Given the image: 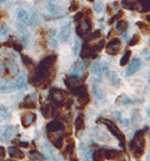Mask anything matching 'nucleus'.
Returning <instances> with one entry per match:
<instances>
[{"mask_svg":"<svg viewBox=\"0 0 150 161\" xmlns=\"http://www.w3.org/2000/svg\"><path fill=\"white\" fill-rule=\"evenodd\" d=\"M70 90H71L72 94L76 95V96L78 97V102H79L78 108H79V109H81V108H84L89 102H90V96H89V93H88V87H87L85 84L81 83V84H78V86H76V87L71 88Z\"/></svg>","mask_w":150,"mask_h":161,"instance_id":"nucleus-5","label":"nucleus"},{"mask_svg":"<svg viewBox=\"0 0 150 161\" xmlns=\"http://www.w3.org/2000/svg\"><path fill=\"white\" fill-rule=\"evenodd\" d=\"M45 1H46L45 6H46V10H47V12L49 14L54 16V14H59L62 12L60 6H59L58 4H55L53 0H45Z\"/></svg>","mask_w":150,"mask_h":161,"instance_id":"nucleus-17","label":"nucleus"},{"mask_svg":"<svg viewBox=\"0 0 150 161\" xmlns=\"http://www.w3.org/2000/svg\"><path fill=\"white\" fill-rule=\"evenodd\" d=\"M93 160L94 161H104V159H103V156L100 150H96L95 153L93 154Z\"/></svg>","mask_w":150,"mask_h":161,"instance_id":"nucleus-41","label":"nucleus"},{"mask_svg":"<svg viewBox=\"0 0 150 161\" xmlns=\"http://www.w3.org/2000/svg\"><path fill=\"white\" fill-rule=\"evenodd\" d=\"M36 121V114L34 112H27L22 115V125L24 129L30 128Z\"/></svg>","mask_w":150,"mask_h":161,"instance_id":"nucleus-15","label":"nucleus"},{"mask_svg":"<svg viewBox=\"0 0 150 161\" xmlns=\"http://www.w3.org/2000/svg\"><path fill=\"white\" fill-rule=\"evenodd\" d=\"M55 63H56V55L49 54L45 57L40 64L33 70V74L30 76V84L34 87H47L51 82H53L55 75Z\"/></svg>","mask_w":150,"mask_h":161,"instance_id":"nucleus-1","label":"nucleus"},{"mask_svg":"<svg viewBox=\"0 0 150 161\" xmlns=\"http://www.w3.org/2000/svg\"><path fill=\"white\" fill-rule=\"evenodd\" d=\"M116 103H121V105H129V103H132V100L127 97V96H120L118 97V101Z\"/></svg>","mask_w":150,"mask_h":161,"instance_id":"nucleus-37","label":"nucleus"},{"mask_svg":"<svg viewBox=\"0 0 150 161\" xmlns=\"http://www.w3.org/2000/svg\"><path fill=\"white\" fill-rule=\"evenodd\" d=\"M91 28H93L91 18H90V16H87L82 22H79V24L77 25V29H76V30H77V34H78L81 37H85L87 34L90 33Z\"/></svg>","mask_w":150,"mask_h":161,"instance_id":"nucleus-8","label":"nucleus"},{"mask_svg":"<svg viewBox=\"0 0 150 161\" xmlns=\"http://www.w3.org/2000/svg\"><path fill=\"white\" fill-rule=\"evenodd\" d=\"M17 17H18L19 23L24 24V25H30V17H29V14H28V12L25 10L19 8L17 11Z\"/></svg>","mask_w":150,"mask_h":161,"instance_id":"nucleus-21","label":"nucleus"},{"mask_svg":"<svg viewBox=\"0 0 150 161\" xmlns=\"http://www.w3.org/2000/svg\"><path fill=\"white\" fill-rule=\"evenodd\" d=\"M78 46H79V41L76 40V43H75V53L78 52Z\"/></svg>","mask_w":150,"mask_h":161,"instance_id":"nucleus-49","label":"nucleus"},{"mask_svg":"<svg viewBox=\"0 0 150 161\" xmlns=\"http://www.w3.org/2000/svg\"><path fill=\"white\" fill-rule=\"evenodd\" d=\"M10 118H11V113L8 112V109L4 105H0V121L8 120Z\"/></svg>","mask_w":150,"mask_h":161,"instance_id":"nucleus-28","label":"nucleus"},{"mask_svg":"<svg viewBox=\"0 0 150 161\" xmlns=\"http://www.w3.org/2000/svg\"><path fill=\"white\" fill-rule=\"evenodd\" d=\"M90 72L93 75H95V76H102L103 74L108 75L109 70H108V66L106 65V64H103L101 61H95L91 67H90Z\"/></svg>","mask_w":150,"mask_h":161,"instance_id":"nucleus-10","label":"nucleus"},{"mask_svg":"<svg viewBox=\"0 0 150 161\" xmlns=\"http://www.w3.org/2000/svg\"><path fill=\"white\" fill-rule=\"evenodd\" d=\"M139 36H138V34H136V35H133L132 36V39L130 40V42H129V46L130 47H132V46H136L137 43H139Z\"/></svg>","mask_w":150,"mask_h":161,"instance_id":"nucleus-40","label":"nucleus"},{"mask_svg":"<svg viewBox=\"0 0 150 161\" xmlns=\"http://www.w3.org/2000/svg\"><path fill=\"white\" fill-rule=\"evenodd\" d=\"M83 17H84V14H83V12H79L78 14H76L75 16V20L76 22H78L79 19H82Z\"/></svg>","mask_w":150,"mask_h":161,"instance_id":"nucleus-47","label":"nucleus"},{"mask_svg":"<svg viewBox=\"0 0 150 161\" xmlns=\"http://www.w3.org/2000/svg\"><path fill=\"white\" fill-rule=\"evenodd\" d=\"M147 132V128L141 131H137L135 137L131 140V142L129 143L130 150L133 152V155L136 159H141L142 155L144 154V150H145V138H144V135Z\"/></svg>","mask_w":150,"mask_h":161,"instance_id":"nucleus-2","label":"nucleus"},{"mask_svg":"<svg viewBox=\"0 0 150 161\" xmlns=\"http://www.w3.org/2000/svg\"><path fill=\"white\" fill-rule=\"evenodd\" d=\"M51 47L53 48V49H54V48H56V41H55V40L51 41Z\"/></svg>","mask_w":150,"mask_h":161,"instance_id":"nucleus-50","label":"nucleus"},{"mask_svg":"<svg viewBox=\"0 0 150 161\" xmlns=\"http://www.w3.org/2000/svg\"><path fill=\"white\" fill-rule=\"evenodd\" d=\"M68 159H71V161H78L77 159H76L75 156H72V158H68Z\"/></svg>","mask_w":150,"mask_h":161,"instance_id":"nucleus-52","label":"nucleus"},{"mask_svg":"<svg viewBox=\"0 0 150 161\" xmlns=\"http://www.w3.org/2000/svg\"><path fill=\"white\" fill-rule=\"evenodd\" d=\"M101 36V31L100 30H96L94 33L91 34V35H89V36H85L84 39H85V43H89V42H91L93 40H95L97 37H100Z\"/></svg>","mask_w":150,"mask_h":161,"instance_id":"nucleus-35","label":"nucleus"},{"mask_svg":"<svg viewBox=\"0 0 150 161\" xmlns=\"http://www.w3.org/2000/svg\"><path fill=\"white\" fill-rule=\"evenodd\" d=\"M6 46L8 47H12L13 49H16L17 52H22V48H23V45H22V42H18L17 40H10L7 41V43H5Z\"/></svg>","mask_w":150,"mask_h":161,"instance_id":"nucleus-29","label":"nucleus"},{"mask_svg":"<svg viewBox=\"0 0 150 161\" xmlns=\"http://www.w3.org/2000/svg\"><path fill=\"white\" fill-rule=\"evenodd\" d=\"M17 132V126H13V125H8L4 129V138H5V142L11 141L13 138L14 134Z\"/></svg>","mask_w":150,"mask_h":161,"instance_id":"nucleus-22","label":"nucleus"},{"mask_svg":"<svg viewBox=\"0 0 150 161\" xmlns=\"http://www.w3.org/2000/svg\"><path fill=\"white\" fill-rule=\"evenodd\" d=\"M3 158H5V149L3 147H0V160H1Z\"/></svg>","mask_w":150,"mask_h":161,"instance_id":"nucleus-48","label":"nucleus"},{"mask_svg":"<svg viewBox=\"0 0 150 161\" xmlns=\"http://www.w3.org/2000/svg\"><path fill=\"white\" fill-rule=\"evenodd\" d=\"M67 93L62 92L58 88H53L49 92V101L51 103L55 106V107H60V106H65L66 101H67Z\"/></svg>","mask_w":150,"mask_h":161,"instance_id":"nucleus-7","label":"nucleus"},{"mask_svg":"<svg viewBox=\"0 0 150 161\" xmlns=\"http://www.w3.org/2000/svg\"><path fill=\"white\" fill-rule=\"evenodd\" d=\"M0 47H1V43H0Z\"/></svg>","mask_w":150,"mask_h":161,"instance_id":"nucleus-56","label":"nucleus"},{"mask_svg":"<svg viewBox=\"0 0 150 161\" xmlns=\"http://www.w3.org/2000/svg\"><path fill=\"white\" fill-rule=\"evenodd\" d=\"M19 146H21V147L28 148V147H29V143H28V142H21V143H19Z\"/></svg>","mask_w":150,"mask_h":161,"instance_id":"nucleus-51","label":"nucleus"},{"mask_svg":"<svg viewBox=\"0 0 150 161\" xmlns=\"http://www.w3.org/2000/svg\"><path fill=\"white\" fill-rule=\"evenodd\" d=\"M124 7L130 8V10H137L138 8V4H137L136 0H123L121 1Z\"/></svg>","mask_w":150,"mask_h":161,"instance_id":"nucleus-30","label":"nucleus"},{"mask_svg":"<svg viewBox=\"0 0 150 161\" xmlns=\"http://www.w3.org/2000/svg\"><path fill=\"white\" fill-rule=\"evenodd\" d=\"M126 29H127V22H126V20L121 19V20H118V22H116V27H115L116 31L124 33Z\"/></svg>","mask_w":150,"mask_h":161,"instance_id":"nucleus-32","label":"nucleus"},{"mask_svg":"<svg viewBox=\"0 0 150 161\" xmlns=\"http://www.w3.org/2000/svg\"><path fill=\"white\" fill-rule=\"evenodd\" d=\"M107 76L109 77V80H112V84H114V86H118V84L120 83V80L118 78V76H116L115 72H110V71H109Z\"/></svg>","mask_w":150,"mask_h":161,"instance_id":"nucleus-36","label":"nucleus"},{"mask_svg":"<svg viewBox=\"0 0 150 161\" xmlns=\"http://www.w3.org/2000/svg\"><path fill=\"white\" fill-rule=\"evenodd\" d=\"M96 57H97V52L93 48V46L89 43H84L81 49V58L85 60H90V59H95Z\"/></svg>","mask_w":150,"mask_h":161,"instance_id":"nucleus-9","label":"nucleus"},{"mask_svg":"<svg viewBox=\"0 0 150 161\" xmlns=\"http://www.w3.org/2000/svg\"><path fill=\"white\" fill-rule=\"evenodd\" d=\"M14 83V87L16 89H27V77H25V75H21L16 80H13Z\"/></svg>","mask_w":150,"mask_h":161,"instance_id":"nucleus-24","label":"nucleus"},{"mask_svg":"<svg viewBox=\"0 0 150 161\" xmlns=\"http://www.w3.org/2000/svg\"><path fill=\"white\" fill-rule=\"evenodd\" d=\"M137 27L141 28L144 34L149 33V24H144L143 22H137Z\"/></svg>","mask_w":150,"mask_h":161,"instance_id":"nucleus-39","label":"nucleus"},{"mask_svg":"<svg viewBox=\"0 0 150 161\" xmlns=\"http://www.w3.org/2000/svg\"><path fill=\"white\" fill-rule=\"evenodd\" d=\"M22 59H23L24 65H25L29 70H34V60H33L31 58H29L27 55H22Z\"/></svg>","mask_w":150,"mask_h":161,"instance_id":"nucleus-33","label":"nucleus"},{"mask_svg":"<svg viewBox=\"0 0 150 161\" xmlns=\"http://www.w3.org/2000/svg\"><path fill=\"white\" fill-rule=\"evenodd\" d=\"M95 10L97 11V12H101L103 10V5L101 4V3H96L95 4Z\"/></svg>","mask_w":150,"mask_h":161,"instance_id":"nucleus-46","label":"nucleus"},{"mask_svg":"<svg viewBox=\"0 0 150 161\" xmlns=\"http://www.w3.org/2000/svg\"><path fill=\"white\" fill-rule=\"evenodd\" d=\"M4 1H6V0H0V3H4Z\"/></svg>","mask_w":150,"mask_h":161,"instance_id":"nucleus-53","label":"nucleus"},{"mask_svg":"<svg viewBox=\"0 0 150 161\" xmlns=\"http://www.w3.org/2000/svg\"><path fill=\"white\" fill-rule=\"evenodd\" d=\"M3 61H4V67H5L4 77H6V78L16 77L19 72V67L16 61V57L13 54H6L3 57Z\"/></svg>","mask_w":150,"mask_h":161,"instance_id":"nucleus-4","label":"nucleus"},{"mask_svg":"<svg viewBox=\"0 0 150 161\" xmlns=\"http://www.w3.org/2000/svg\"><path fill=\"white\" fill-rule=\"evenodd\" d=\"M35 99H36V94H30L28 95L27 97L23 100L21 105H19V107L21 108H29V109H31V108H35L36 107V102H35Z\"/></svg>","mask_w":150,"mask_h":161,"instance_id":"nucleus-18","label":"nucleus"},{"mask_svg":"<svg viewBox=\"0 0 150 161\" xmlns=\"http://www.w3.org/2000/svg\"><path fill=\"white\" fill-rule=\"evenodd\" d=\"M73 150H75V143L72 141H70L67 143V146L65 147V149L62 150V155H64L66 159H68V158H71V155L73 154Z\"/></svg>","mask_w":150,"mask_h":161,"instance_id":"nucleus-27","label":"nucleus"},{"mask_svg":"<svg viewBox=\"0 0 150 161\" xmlns=\"http://www.w3.org/2000/svg\"><path fill=\"white\" fill-rule=\"evenodd\" d=\"M139 67H141V59L135 58V59H132V61L129 64V66H127V69H126L125 75H126V76H131V75L135 74L136 71H138Z\"/></svg>","mask_w":150,"mask_h":161,"instance_id":"nucleus-19","label":"nucleus"},{"mask_svg":"<svg viewBox=\"0 0 150 161\" xmlns=\"http://www.w3.org/2000/svg\"><path fill=\"white\" fill-rule=\"evenodd\" d=\"M85 126V120H84V115L82 113L78 114L77 115V119L75 121V128H76V131L77 132H79L81 130H83Z\"/></svg>","mask_w":150,"mask_h":161,"instance_id":"nucleus-26","label":"nucleus"},{"mask_svg":"<svg viewBox=\"0 0 150 161\" xmlns=\"http://www.w3.org/2000/svg\"><path fill=\"white\" fill-rule=\"evenodd\" d=\"M93 95L95 96L97 100L104 101V99H106V94H104L102 88L100 87V83H99L97 80H93Z\"/></svg>","mask_w":150,"mask_h":161,"instance_id":"nucleus-16","label":"nucleus"},{"mask_svg":"<svg viewBox=\"0 0 150 161\" xmlns=\"http://www.w3.org/2000/svg\"><path fill=\"white\" fill-rule=\"evenodd\" d=\"M70 35H71V24H66V25L62 27V29H60V34H59L60 40L67 41L68 37H70Z\"/></svg>","mask_w":150,"mask_h":161,"instance_id":"nucleus-25","label":"nucleus"},{"mask_svg":"<svg viewBox=\"0 0 150 161\" xmlns=\"http://www.w3.org/2000/svg\"><path fill=\"white\" fill-rule=\"evenodd\" d=\"M8 154L13 159H23L24 158V153L18 147H14V146L8 148Z\"/></svg>","mask_w":150,"mask_h":161,"instance_id":"nucleus-23","label":"nucleus"},{"mask_svg":"<svg viewBox=\"0 0 150 161\" xmlns=\"http://www.w3.org/2000/svg\"><path fill=\"white\" fill-rule=\"evenodd\" d=\"M89 1H94V0H89Z\"/></svg>","mask_w":150,"mask_h":161,"instance_id":"nucleus-55","label":"nucleus"},{"mask_svg":"<svg viewBox=\"0 0 150 161\" xmlns=\"http://www.w3.org/2000/svg\"><path fill=\"white\" fill-rule=\"evenodd\" d=\"M120 49H121V41L119 39H116V37L109 41L107 43V46H106V51H107V53L109 55H115V54L119 53Z\"/></svg>","mask_w":150,"mask_h":161,"instance_id":"nucleus-11","label":"nucleus"},{"mask_svg":"<svg viewBox=\"0 0 150 161\" xmlns=\"http://www.w3.org/2000/svg\"><path fill=\"white\" fill-rule=\"evenodd\" d=\"M100 152H101L104 160L118 159V156L121 153V152H119L118 149H114V148H102V149H100Z\"/></svg>","mask_w":150,"mask_h":161,"instance_id":"nucleus-12","label":"nucleus"},{"mask_svg":"<svg viewBox=\"0 0 150 161\" xmlns=\"http://www.w3.org/2000/svg\"><path fill=\"white\" fill-rule=\"evenodd\" d=\"M84 70H85V64L83 61L78 60L71 66V69H70V75L73 76V77H81L83 75V72H84Z\"/></svg>","mask_w":150,"mask_h":161,"instance_id":"nucleus-13","label":"nucleus"},{"mask_svg":"<svg viewBox=\"0 0 150 161\" xmlns=\"http://www.w3.org/2000/svg\"><path fill=\"white\" fill-rule=\"evenodd\" d=\"M16 90L13 82H7V80H0V93H11Z\"/></svg>","mask_w":150,"mask_h":161,"instance_id":"nucleus-20","label":"nucleus"},{"mask_svg":"<svg viewBox=\"0 0 150 161\" xmlns=\"http://www.w3.org/2000/svg\"><path fill=\"white\" fill-rule=\"evenodd\" d=\"M47 135L49 138H52V137H54L56 135H62L64 134L65 135V137H68V136H71L72 132L71 131H66V129H65V125L62 123V120H52L49 121L47 124Z\"/></svg>","mask_w":150,"mask_h":161,"instance_id":"nucleus-6","label":"nucleus"},{"mask_svg":"<svg viewBox=\"0 0 150 161\" xmlns=\"http://www.w3.org/2000/svg\"><path fill=\"white\" fill-rule=\"evenodd\" d=\"M123 16H124L123 11H119V12H116V14H114V16H112V17L109 18L108 24H113V23H114V22H115L116 19H119V18H121Z\"/></svg>","mask_w":150,"mask_h":161,"instance_id":"nucleus-38","label":"nucleus"},{"mask_svg":"<svg viewBox=\"0 0 150 161\" xmlns=\"http://www.w3.org/2000/svg\"><path fill=\"white\" fill-rule=\"evenodd\" d=\"M39 23V18H37V14H33L30 16V25H37Z\"/></svg>","mask_w":150,"mask_h":161,"instance_id":"nucleus-43","label":"nucleus"},{"mask_svg":"<svg viewBox=\"0 0 150 161\" xmlns=\"http://www.w3.org/2000/svg\"><path fill=\"white\" fill-rule=\"evenodd\" d=\"M8 31H10L8 27H7L5 23H1V30H0V34H1V35H6Z\"/></svg>","mask_w":150,"mask_h":161,"instance_id":"nucleus-45","label":"nucleus"},{"mask_svg":"<svg viewBox=\"0 0 150 161\" xmlns=\"http://www.w3.org/2000/svg\"><path fill=\"white\" fill-rule=\"evenodd\" d=\"M118 7H119V3H114L112 6H109L108 7V12L109 14H113V11H118Z\"/></svg>","mask_w":150,"mask_h":161,"instance_id":"nucleus-44","label":"nucleus"},{"mask_svg":"<svg viewBox=\"0 0 150 161\" xmlns=\"http://www.w3.org/2000/svg\"><path fill=\"white\" fill-rule=\"evenodd\" d=\"M29 156L33 159V160H35V161H42L43 159H45V156L40 153V152H37V150H30L29 152Z\"/></svg>","mask_w":150,"mask_h":161,"instance_id":"nucleus-31","label":"nucleus"},{"mask_svg":"<svg viewBox=\"0 0 150 161\" xmlns=\"http://www.w3.org/2000/svg\"><path fill=\"white\" fill-rule=\"evenodd\" d=\"M41 113L46 119H48L51 117L58 115V111L55 109V106H53L52 103H43L41 107Z\"/></svg>","mask_w":150,"mask_h":161,"instance_id":"nucleus-14","label":"nucleus"},{"mask_svg":"<svg viewBox=\"0 0 150 161\" xmlns=\"http://www.w3.org/2000/svg\"><path fill=\"white\" fill-rule=\"evenodd\" d=\"M7 161H14V160H7Z\"/></svg>","mask_w":150,"mask_h":161,"instance_id":"nucleus-54","label":"nucleus"},{"mask_svg":"<svg viewBox=\"0 0 150 161\" xmlns=\"http://www.w3.org/2000/svg\"><path fill=\"white\" fill-rule=\"evenodd\" d=\"M79 8V0H73L72 1V5L70 6V11L73 12V11H77Z\"/></svg>","mask_w":150,"mask_h":161,"instance_id":"nucleus-42","label":"nucleus"},{"mask_svg":"<svg viewBox=\"0 0 150 161\" xmlns=\"http://www.w3.org/2000/svg\"><path fill=\"white\" fill-rule=\"evenodd\" d=\"M97 123L103 124V125L107 126L109 132L113 135V136H115L116 140L120 142V147L121 148L126 147V138H125V135L123 134V131H121L120 129L118 128V125H116L114 121L109 120L107 118H99V119H97Z\"/></svg>","mask_w":150,"mask_h":161,"instance_id":"nucleus-3","label":"nucleus"},{"mask_svg":"<svg viewBox=\"0 0 150 161\" xmlns=\"http://www.w3.org/2000/svg\"><path fill=\"white\" fill-rule=\"evenodd\" d=\"M130 58H131V51L127 49V51L124 53L123 57H121V59H120V65H121V66H125V65L129 63Z\"/></svg>","mask_w":150,"mask_h":161,"instance_id":"nucleus-34","label":"nucleus"}]
</instances>
